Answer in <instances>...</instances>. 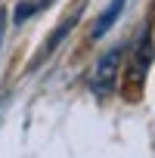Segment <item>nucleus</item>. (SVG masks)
<instances>
[{
	"label": "nucleus",
	"instance_id": "1",
	"mask_svg": "<svg viewBox=\"0 0 155 158\" xmlns=\"http://www.w3.org/2000/svg\"><path fill=\"white\" fill-rule=\"evenodd\" d=\"M118 65H121V47L109 50V53L96 62V71H93V90H96V93H109V90L115 87Z\"/></svg>",
	"mask_w": 155,
	"mask_h": 158
},
{
	"label": "nucleus",
	"instance_id": "2",
	"mask_svg": "<svg viewBox=\"0 0 155 158\" xmlns=\"http://www.w3.org/2000/svg\"><path fill=\"white\" fill-rule=\"evenodd\" d=\"M124 3H127V0H112V3L106 6V13L96 19V25H93V40H99V37H106V31L118 22V16H121V10H124Z\"/></svg>",
	"mask_w": 155,
	"mask_h": 158
},
{
	"label": "nucleus",
	"instance_id": "3",
	"mask_svg": "<svg viewBox=\"0 0 155 158\" xmlns=\"http://www.w3.org/2000/svg\"><path fill=\"white\" fill-rule=\"evenodd\" d=\"M78 16H81V10H74V13H71V16H68V19H65V22H62V25H59V28L53 31V37L47 40V47H44V53H40V59H37V62H44V59H47V56H50V53H53V50H56V47H59V44L65 40V37H68V31L74 28Z\"/></svg>",
	"mask_w": 155,
	"mask_h": 158
},
{
	"label": "nucleus",
	"instance_id": "4",
	"mask_svg": "<svg viewBox=\"0 0 155 158\" xmlns=\"http://www.w3.org/2000/svg\"><path fill=\"white\" fill-rule=\"evenodd\" d=\"M133 59H140V77H143V74H146V68H149V62H152V37H149V34H143L140 50L133 53Z\"/></svg>",
	"mask_w": 155,
	"mask_h": 158
}]
</instances>
